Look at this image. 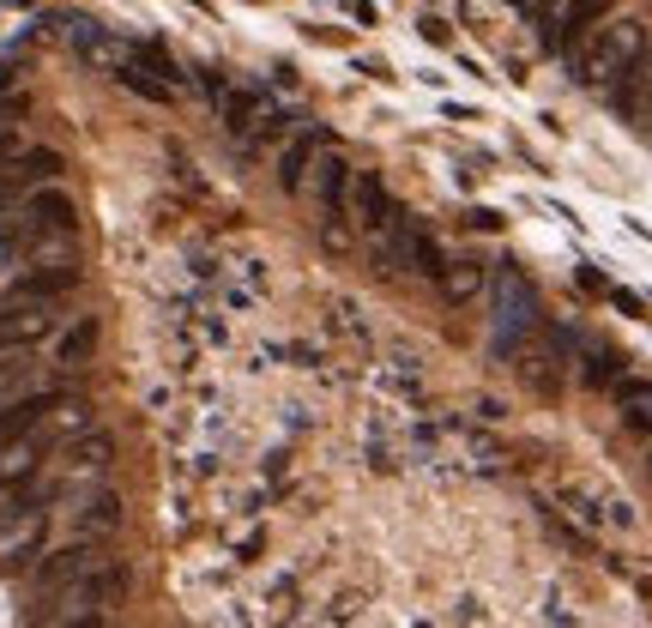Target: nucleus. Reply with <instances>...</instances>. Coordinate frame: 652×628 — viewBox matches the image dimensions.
<instances>
[{"instance_id": "nucleus-5", "label": "nucleus", "mask_w": 652, "mask_h": 628, "mask_svg": "<svg viewBox=\"0 0 652 628\" xmlns=\"http://www.w3.org/2000/svg\"><path fill=\"white\" fill-rule=\"evenodd\" d=\"M67 43H73V55L79 61H92L97 73H128L133 67V43H121V37H109L104 25H92V19H67Z\"/></svg>"}, {"instance_id": "nucleus-8", "label": "nucleus", "mask_w": 652, "mask_h": 628, "mask_svg": "<svg viewBox=\"0 0 652 628\" xmlns=\"http://www.w3.org/2000/svg\"><path fill=\"white\" fill-rule=\"evenodd\" d=\"M321 152H326V140H321L314 128L290 133L285 152H278V182H285V188H302V182H309V170L321 164Z\"/></svg>"}, {"instance_id": "nucleus-1", "label": "nucleus", "mask_w": 652, "mask_h": 628, "mask_svg": "<svg viewBox=\"0 0 652 628\" xmlns=\"http://www.w3.org/2000/svg\"><path fill=\"white\" fill-rule=\"evenodd\" d=\"M640 55H647V25H640V19H611V25H599L587 43H580L575 78L587 92H616Z\"/></svg>"}, {"instance_id": "nucleus-15", "label": "nucleus", "mask_w": 652, "mask_h": 628, "mask_svg": "<svg viewBox=\"0 0 652 628\" xmlns=\"http://www.w3.org/2000/svg\"><path fill=\"white\" fill-rule=\"evenodd\" d=\"M7 85H13V67H7V61H0V92H7Z\"/></svg>"}, {"instance_id": "nucleus-14", "label": "nucleus", "mask_w": 652, "mask_h": 628, "mask_svg": "<svg viewBox=\"0 0 652 628\" xmlns=\"http://www.w3.org/2000/svg\"><path fill=\"white\" fill-rule=\"evenodd\" d=\"M520 7H526V13H532V19H556L562 7H568V0H520Z\"/></svg>"}, {"instance_id": "nucleus-16", "label": "nucleus", "mask_w": 652, "mask_h": 628, "mask_svg": "<svg viewBox=\"0 0 652 628\" xmlns=\"http://www.w3.org/2000/svg\"><path fill=\"white\" fill-rule=\"evenodd\" d=\"M640 128H647V133H652V97H647V109H640Z\"/></svg>"}, {"instance_id": "nucleus-13", "label": "nucleus", "mask_w": 652, "mask_h": 628, "mask_svg": "<svg viewBox=\"0 0 652 628\" xmlns=\"http://www.w3.org/2000/svg\"><path fill=\"white\" fill-rule=\"evenodd\" d=\"M55 628H109V611H79V616H67V623H55Z\"/></svg>"}, {"instance_id": "nucleus-7", "label": "nucleus", "mask_w": 652, "mask_h": 628, "mask_svg": "<svg viewBox=\"0 0 652 628\" xmlns=\"http://www.w3.org/2000/svg\"><path fill=\"white\" fill-rule=\"evenodd\" d=\"M351 164L333 152H321V164H314V200H321L326 218H351Z\"/></svg>"}, {"instance_id": "nucleus-3", "label": "nucleus", "mask_w": 652, "mask_h": 628, "mask_svg": "<svg viewBox=\"0 0 652 628\" xmlns=\"http://www.w3.org/2000/svg\"><path fill=\"white\" fill-rule=\"evenodd\" d=\"M61 333V309H31V302H0V357L37 351L43 339Z\"/></svg>"}, {"instance_id": "nucleus-12", "label": "nucleus", "mask_w": 652, "mask_h": 628, "mask_svg": "<svg viewBox=\"0 0 652 628\" xmlns=\"http://www.w3.org/2000/svg\"><path fill=\"white\" fill-rule=\"evenodd\" d=\"M121 85H128L133 97H145V104H170V85H164V78H152V73H140V67H128V73H121Z\"/></svg>"}, {"instance_id": "nucleus-2", "label": "nucleus", "mask_w": 652, "mask_h": 628, "mask_svg": "<svg viewBox=\"0 0 652 628\" xmlns=\"http://www.w3.org/2000/svg\"><path fill=\"white\" fill-rule=\"evenodd\" d=\"M67 406V392L55 387H37V392H25V399H13V406H0V447H13V442H31L37 430H49V418Z\"/></svg>"}, {"instance_id": "nucleus-10", "label": "nucleus", "mask_w": 652, "mask_h": 628, "mask_svg": "<svg viewBox=\"0 0 652 628\" xmlns=\"http://www.w3.org/2000/svg\"><path fill=\"white\" fill-rule=\"evenodd\" d=\"M92 351H97V321H92V314H79L73 327L61 333V345H55V363H61V369H85V357H92Z\"/></svg>"}, {"instance_id": "nucleus-9", "label": "nucleus", "mask_w": 652, "mask_h": 628, "mask_svg": "<svg viewBox=\"0 0 652 628\" xmlns=\"http://www.w3.org/2000/svg\"><path fill=\"white\" fill-rule=\"evenodd\" d=\"M37 387H49L37 351H7L0 357V406H13V399H25V392H37Z\"/></svg>"}, {"instance_id": "nucleus-4", "label": "nucleus", "mask_w": 652, "mask_h": 628, "mask_svg": "<svg viewBox=\"0 0 652 628\" xmlns=\"http://www.w3.org/2000/svg\"><path fill=\"white\" fill-rule=\"evenodd\" d=\"M496 339L502 345H514L526 327H538V290L526 285L520 273H496Z\"/></svg>"}, {"instance_id": "nucleus-6", "label": "nucleus", "mask_w": 652, "mask_h": 628, "mask_svg": "<svg viewBox=\"0 0 652 628\" xmlns=\"http://www.w3.org/2000/svg\"><path fill=\"white\" fill-rule=\"evenodd\" d=\"M604 13H611V0H568V7L550 19V31H544L550 55H580V43L604 25Z\"/></svg>"}, {"instance_id": "nucleus-11", "label": "nucleus", "mask_w": 652, "mask_h": 628, "mask_svg": "<svg viewBox=\"0 0 652 628\" xmlns=\"http://www.w3.org/2000/svg\"><path fill=\"white\" fill-rule=\"evenodd\" d=\"M442 290H447V302H471L483 290V266L478 261H454L442 273Z\"/></svg>"}]
</instances>
